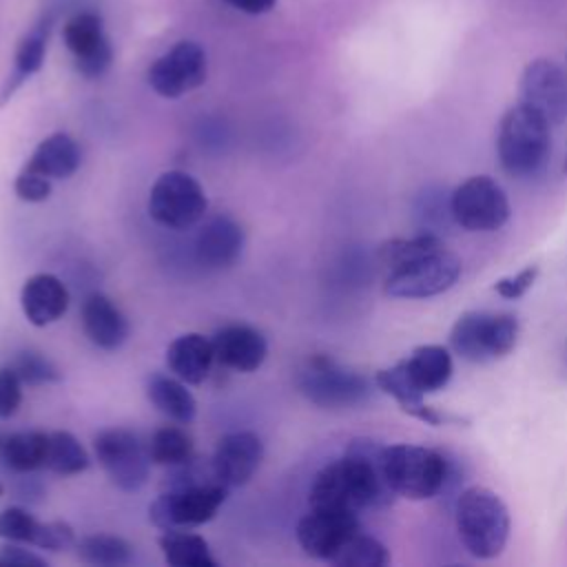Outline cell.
Instances as JSON below:
<instances>
[{
    "label": "cell",
    "instance_id": "1",
    "mask_svg": "<svg viewBox=\"0 0 567 567\" xmlns=\"http://www.w3.org/2000/svg\"><path fill=\"white\" fill-rule=\"evenodd\" d=\"M383 445L372 439L350 441L346 454L323 465L308 492L310 507L361 514L392 505L396 494L383 474Z\"/></svg>",
    "mask_w": 567,
    "mask_h": 567
},
{
    "label": "cell",
    "instance_id": "2",
    "mask_svg": "<svg viewBox=\"0 0 567 567\" xmlns=\"http://www.w3.org/2000/svg\"><path fill=\"white\" fill-rule=\"evenodd\" d=\"M456 534L474 558H496L509 538V512L503 498L483 485L465 487L454 503Z\"/></svg>",
    "mask_w": 567,
    "mask_h": 567
},
{
    "label": "cell",
    "instance_id": "3",
    "mask_svg": "<svg viewBox=\"0 0 567 567\" xmlns=\"http://www.w3.org/2000/svg\"><path fill=\"white\" fill-rule=\"evenodd\" d=\"M549 126L551 124L525 102L509 106L496 133V155L503 171L512 177L534 175L549 153Z\"/></svg>",
    "mask_w": 567,
    "mask_h": 567
},
{
    "label": "cell",
    "instance_id": "4",
    "mask_svg": "<svg viewBox=\"0 0 567 567\" xmlns=\"http://www.w3.org/2000/svg\"><path fill=\"white\" fill-rule=\"evenodd\" d=\"M381 463L392 492L408 501L434 498L450 476V458L425 445H383Z\"/></svg>",
    "mask_w": 567,
    "mask_h": 567
},
{
    "label": "cell",
    "instance_id": "5",
    "mask_svg": "<svg viewBox=\"0 0 567 567\" xmlns=\"http://www.w3.org/2000/svg\"><path fill=\"white\" fill-rule=\"evenodd\" d=\"M297 388L319 408L348 410L368 403L377 383L328 354H312L297 372Z\"/></svg>",
    "mask_w": 567,
    "mask_h": 567
},
{
    "label": "cell",
    "instance_id": "6",
    "mask_svg": "<svg viewBox=\"0 0 567 567\" xmlns=\"http://www.w3.org/2000/svg\"><path fill=\"white\" fill-rule=\"evenodd\" d=\"M518 339V319L509 312L467 310L450 330V350L470 363L507 357Z\"/></svg>",
    "mask_w": 567,
    "mask_h": 567
},
{
    "label": "cell",
    "instance_id": "7",
    "mask_svg": "<svg viewBox=\"0 0 567 567\" xmlns=\"http://www.w3.org/2000/svg\"><path fill=\"white\" fill-rule=\"evenodd\" d=\"M226 496L228 487L217 481L175 485L148 505V518L162 532L193 529L213 520Z\"/></svg>",
    "mask_w": 567,
    "mask_h": 567
},
{
    "label": "cell",
    "instance_id": "8",
    "mask_svg": "<svg viewBox=\"0 0 567 567\" xmlns=\"http://www.w3.org/2000/svg\"><path fill=\"white\" fill-rule=\"evenodd\" d=\"M206 208L202 184L184 171H166L151 186L148 215L164 228L186 230L204 217Z\"/></svg>",
    "mask_w": 567,
    "mask_h": 567
},
{
    "label": "cell",
    "instance_id": "9",
    "mask_svg": "<svg viewBox=\"0 0 567 567\" xmlns=\"http://www.w3.org/2000/svg\"><path fill=\"white\" fill-rule=\"evenodd\" d=\"M461 277V259L445 246L388 272L383 292L394 299H425L450 290Z\"/></svg>",
    "mask_w": 567,
    "mask_h": 567
},
{
    "label": "cell",
    "instance_id": "10",
    "mask_svg": "<svg viewBox=\"0 0 567 567\" xmlns=\"http://www.w3.org/2000/svg\"><path fill=\"white\" fill-rule=\"evenodd\" d=\"M450 213L465 230H496L509 219V199L489 175H474L450 193Z\"/></svg>",
    "mask_w": 567,
    "mask_h": 567
},
{
    "label": "cell",
    "instance_id": "11",
    "mask_svg": "<svg viewBox=\"0 0 567 567\" xmlns=\"http://www.w3.org/2000/svg\"><path fill=\"white\" fill-rule=\"evenodd\" d=\"M93 450L111 483L122 492H137L148 481L153 463L148 447L131 430L109 427L97 432Z\"/></svg>",
    "mask_w": 567,
    "mask_h": 567
},
{
    "label": "cell",
    "instance_id": "12",
    "mask_svg": "<svg viewBox=\"0 0 567 567\" xmlns=\"http://www.w3.org/2000/svg\"><path fill=\"white\" fill-rule=\"evenodd\" d=\"M206 75L208 60L204 47L195 40H179L148 66L146 80L159 97L177 100L199 89Z\"/></svg>",
    "mask_w": 567,
    "mask_h": 567
},
{
    "label": "cell",
    "instance_id": "13",
    "mask_svg": "<svg viewBox=\"0 0 567 567\" xmlns=\"http://www.w3.org/2000/svg\"><path fill=\"white\" fill-rule=\"evenodd\" d=\"M62 40L73 55L75 71L95 80L104 75L113 62V47L104 31V22L95 11L73 13L62 27Z\"/></svg>",
    "mask_w": 567,
    "mask_h": 567
},
{
    "label": "cell",
    "instance_id": "14",
    "mask_svg": "<svg viewBox=\"0 0 567 567\" xmlns=\"http://www.w3.org/2000/svg\"><path fill=\"white\" fill-rule=\"evenodd\" d=\"M359 529L361 523L354 512L310 507V512L297 523V543L310 558L330 563L346 540Z\"/></svg>",
    "mask_w": 567,
    "mask_h": 567
},
{
    "label": "cell",
    "instance_id": "15",
    "mask_svg": "<svg viewBox=\"0 0 567 567\" xmlns=\"http://www.w3.org/2000/svg\"><path fill=\"white\" fill-rule=\"evenodd\" d=\"M520 102L538 111L551 126L567 120V73L549 58H536L520 73Z\"/></svg>",
    "mask_w": 567,
    "mask_h": 567
},
{
    "label": "cell",
    "instance_id": "16",
    "mask_svg": "<svg viewBox=\"0 0 567 567\" xmlns=\"http://www.w3.org/2000/svg\"><path fill=\"white\" fill-rule=\"evenodd\" d=\"M261 458L264 443L255 432H228L217 441V447L210 458V470L213 476L228 489L241 487L255 476Z\"/></svg>",
    "mask_w": 567,
    "mask_h": 567
},
{
    "label": "cell",
    "instance_id": "17",
    "mask_svg": "<svg viewBox=\"0 0 567 567\" xmlns=\"http://www.w3.org/2000/svg\"><path fill=\"white\" fill-rule=\"evenodd\" d=\"M215 361L235 372H255L264 365L268 357L266 337L246 323H228L219 328L213 337Z\"/></svg>",
    "mask_w": 567,
    "mask_h": 567
},
{
    "label": "cell",
    "instance_id": "18",
    "mask_svg": "<svg viewBox=\"0 0 567 567\" xmlns=\"http://www.w3.org/2000/svg\"><path fill=\"white\" fill-rule=\"evenodd\" d=\"M241 248L244 230L228 215H217L208 219L195 237V259L206 270L230 268L239 259Z\"/></svg>",
    "mask_w": 567,
    "mask_h": 567
},
{
    "label": "cell",
    "instance_id": "19",
    "mask_svg": "<svg viewBox=\"0 0 567 567\" xmlns=\"http://www.w3.org/2000/svg\"><path fill=\"white\" fill-rule=\"evenodd\" d=\"M71 295L62 279L51 272L31 275L20 290V306L27 321L35 328H44L62 319L69 310Z\"/></svg>",
    "mask_w": 567,
    "mask_h": 567
},
{
    "label": "cell",
    "instance_id": "20",
    "mask_svg": "<svg viewBox=\"0 0 567 567\" xmlns=\"http://www.w3.org/2000/svg\"><path fill=\"white\" fill-rule=\"evenodd\" d=\"M82 328L89 341L102 350H117L128 339L126 317L102 292H91L84 297Z\"/></svg>",
    "mask_w": 567,
    "mask_h": 567
},
{
    "label": "cell",
    "instance_id": "21",
    "mask_svg": "<svg viewBox=\"0 0 567 567\" xmlns=\"http://www.w3.org/2000/svg\"><path fill=\"white\" fill-rule=\"evenodd\" d=\"M215 363L213 341L199 332L175 337L166 348L168 372L188 385H199Z\"/></svg>",
    "mask_w": 567,
    "mask_h": 567
},
{
    "label": "cell",
    "instance_id": "22",
    "mask_svg": "<svg viewBox=\"0 0 567 567\" xmlns=\"http://www.w3.org/2000/svg\"><path fill=\"white\" fill-rule=\"evenodd\" d=\"M49 29H51V20L47 18L20 38L13 53V66L0 89V109L7 106L9 100L18 93V89L42 69L44 55H47Z\"/></svg>",
    "mask_w": 567,
    "mask_h": 567
},
{
    "label": "cell",
    "instance_id": "23",
    "mask_svg": "<svg viewBox=\"0 0 567 567\" xmlns=\"http://www.w3.org/2000/svg\"><path fill=\"white\" fill-rule=\"evenodd\" d=\"M401 363L423 394L443 390L454 372L450 348L439 343L416 346L408 357L401 359Z\"/></svg>",
    "mask_w": 567,
    "mask_h": 567
},
{
    "label": "cell",
    "instance_id": "24",
    "mask_svg": "<svg viewBox=\"0 0 567 567\" xmlns=\"http://www.w3.org/2000/svg\"><path fill=\"white\" fill-rule=\"evenodd\" d=\"M80 166V146L66 133H51L44 137L31 157L27 159L24 168L47 177V179H66Z\"/></svg>",
    "mask_w": 567,
    "mask_h": 567
},
{
    "label": "cell",
    "instance_id": "25",
    "mask_svg": "<svg viewBox=\"0 0 567 567\" xmlns=\"http://www.w3.org/2000/svg\"><path fill=\"white\" fill-rule=\"evenodd\" d=\"M146 396L164 416L175 423H190L197 414V401L190 394L188 383L175 374H151L146 381Z\"/></svg>",
    "mask_w": 567,
    "mask_h": 567
},
{
    "label": "cell",
    "instance_id": "26",
    "mask_svg": "<svg viewBox=\"0 0 567 567\" xmlns=\"http://www.w3.org/2000/svg\"><path fill=\"white\" fill-rule=\"evenodd\" d=\"M49 445V432H13L4 434L0 441V458L13 472L27 474L44 467Z\"/></svg>",
    "mask_w": 567,
    "mask_h": 567
},
{
    "label": "cell",
    "instance_id": "27",
    "mask_svg": "<svg viewBox=\"0 0 567 567\" xmlns=\"http://www.w3.org/2000/svg\"><path fill=\"white\" fill-rule=\"evenodd\" d=\"M157 543L171 567H217L206 538L190 529H168Z\"/></svg>",
    "mask_w": 567,
    "mask_h": 567
},
{
    "label": "cell",
    "instance_id": "28",
    "mask_svg": "<svg viewBox=\"0 0 567 567\" xmlns=\"http://www.w3.org/2000/svg\"><path fill=\"white\" fill-rule=\"evenodd\" d=\"M73 547L82 563L95 567H120L133 560L131 543L113 534H91L75 540Z\"/></svg>",
    "mask_w": 567,
    "mask_h": 567
},
{
    "label": "cell",
    "instance_id": "29",
    "mask_svg": "<svg viewBox=\"0 0 567 567\" xmlns=\"http://www.w3.org/2000/svg\"><path fill=\"white\" fill-rule=\"evenodd\" d=\"M91 465V458L82 443L66 430L49 432V445H47V458L44 467L60 476H75L82 474Z\"/></svg>",
    "mask_w": 567,
    "mask_h": 567
},
{
    "label": "cell",
    "instance_id": "30",
    "mask_svg": "<svg viewBox=\"0 0 567 567\" xmlns=\"http://www.w3.org/2000/svg\"><path fill=\"white\" fill-rule=\"evenodd\" d=\"M443 239L441 235H434V233H416L412 237H394V239H388L379 246V261L381 266L390 272L394 268H401L436 248H443Z\"/></svg>",
    "mask_w": 567,
    "mask_h": 567
},
{
    "label": "cell",
    "instance_id": "31",
    "mask_svg": "<svg viewBox=\"0 0 567 567\" xmlns=\"http://www.w3.org/2000/svg\"><path fill=\"white\" fill-rule=\"evenodd\" d=\"M374 383H377V390L392 396L396 401V405L410 416H414L425 405V401H423L425 394L414 385V381L410 379V374L405 372L401 361H396L390 368L377 370Z\"/></svg>",
    "mask_w": 567,
    "mask_h": 567
},
{
    "label": "cell",
    "instance_id": "32",
    "mask_svg": "<svg viewBox=\"0 0 567 567\" xmlns=\"http://www.w3.org/2000/svg\"><path fill=\"white\" fill-rule=\"evenodd\" d=\"M153 465L177 467L193 458V439L177 425H164L146 443Z\"/></svg>",
    "mask_w": 567,
    "mask_h": 567
},
{
    "label": "cell",
    "instance_id": "33",
    "mask_svg": "<svg viewBox=\"0 0 567 567\" xmlns=\"http://www.w3.org/2000/svg\"><path fill=\"white\" fill-rule=\"evenodd\" d=\"M330 565H337V567H385V565H390V551L379 538L359 529L357 534H352L346 540V545L330 560Z\"/></svg>",
    "mask_w": 567,
    "mask_h": 567
},
{
    "label": "cell",
    "instance_id": "34",
    "mask_svg": "<svg viewBox=\"0 0 567 567\" xmlns=\"http://www.w3.org/2000/svg\"><path fill=\"white\" fill-rule=\"evenodd\" d=\"M42 520H38L24 507H7L0 512V538L7 543L33 545L38 540Z\"/></svg>",
    "mask_w": 567,
    "mask_h": 567
},
{
    "label": "cell",
    "instance_id": "35",
    "mask_svg": "<svg viewBox=\"0 0 567 567\" xmlns=\"http://www.w3.org/2000/svg\"><path fill=\"white\" fill-rule=\"evenodd\" d=\"M11 365L18 372V377L22 379L24 385L55 383V381L62 379L55 363L51 359H47L44 354H40V352H31V350L20 352Z\"/></svg>",
    "mask_w": 567,
    "mask_h": 567
},
{
    "label": "cell",
    "instance_id": "36",
    "mask_svg": "<svg viewBox=\"0 0 567 567\" xmlns=\"http://www.w3.org/2000/svg\"><path fill=\"white\" fill-rule=\"evenodd\" d=\"M22 379L13 365L0 368V419H11L22 403Z\"/></svg>",
    "mask_w": 567,
    "mask_h": 567
},
{
    "label": "cell",
    "instance_id": "37",
    "mask_svg": "<svg viewBox=\"0 0 567 567\" xmlns=\"http://www.w3.org/2000/svg\"><path fill=\"white\" fill-rule=\"evenodd\" d=\"M75 545V529L66 520H49L42 523L35 547L49 551H62Z\"/></svg>",
    "mask_w": 567,
    "mask_h": 567
},
{
    "label": "cell",
    "instance_id": "38",
    "mask_svg": "<svg viewBox=\"0 0 567 567\" xmlns=\"http://www.w3.org/2000/svg\"><path fill=\"white\" fill-rule=\"evenodd\" d=\"M13 190L22 202L38 204V202H44L51 195V179H47V177H42V175L22 166V171L16 175Z\"/></svg>",
    "mask_w": 567,
    "mask_h": 567
},
{
    "label": "cell",
    "instance_id": "39",
    "mask_svg": "<svg viewBox=\"0 0 567 567\" xmlns=\"http://www.w3.org/2000/svg\"><path fill=\"white\" fill-rule=\"evenodd\" d=\"M538 272H540L538 264H529V266H525L523 270H518L516 275H509V277L498 279V281L494 284V290H496V295L503 297V299H520V297L534 286Z\"/></svg>",
    "mask_w": 567,
    "mask_h": 567
},
{
    "label": "cell",
    "instance_id": "40",
    "mask_svg": "<svg viewBox=\"0 0 567 567\" xmlns=\"http://www.w3.org/2000/svg\"><path fill=\"white\" fill-rule=\"evenodd\" d=\"M0 565H18V567H47V560L31 549L22 547V543H7L0 547Z\"/></svg>",
    "mask_w": 567,
    "mask_h": 567
},
{
    "label": "cell",
    "instance_id": "41",
    "mask_svg": "<svg viewBox=\"0 0 567 567\" xmlns=\"http://www.w3.org/2000/svg\"><path fill=\"white\" fill-rule=\"evenodd\" d=\"M224 2L248 16H264L277 7V0H224Z\"/></svg>",
    "mask_w": 567,
    "mask_h": 567
},
{
    "label": "cell",
    "instance_id": "42",
    "mask_svg": "<svg viewBox=\"0 0 567 567\" xmlns=\"http://www.w3.org/2000/svg\"><path fill=\"white\" fill-rule=\"evenodd\" d=\"M563 173L567 175V153H565V162H563Z\"/></svg>",
    "mask_w": 567,
    "mask_h": 567
},
{
    "label": "cell",
    "instance_id": "43",
    "mask_svg": "<svg viewBox=\"0 0 567 567\" xmlns=\"http://www.w3.org/2000/svg\"><path fill=\"white\" fill-rule=\"evenodd\" d=\"M0 441H2V434H0ZM0 496H2V483H0Z\"/></svg>",
    "mask_w": 567,
    "mask_h": 567
}]
</instances>
